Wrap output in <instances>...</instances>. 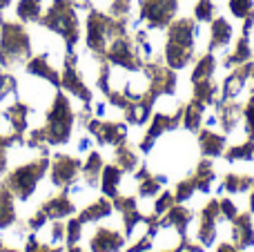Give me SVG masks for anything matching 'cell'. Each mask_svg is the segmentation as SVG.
<instances>
[{
  "label": "cell",
  "instance_id": "1",
  "mask_svg": "<svg viewBox=\"0 0 254 252\" xmlns=\"http://www.w3.org/2000/svg\"><path fill=\"white\" fill-rule=\"evenodd\" d=\"M47 168H49V159H45V156L38 161H31L27 165H20L4 179V186L9 188V192L13 196H18L20 201H27L34 194L36 186L43 179V174L47 172Z\"/></svg>",
  "mask_w": 254,
  "mask_h": 252
},
{
  "label": "cell",
  "instance_id": "2",
  "mask_svg": "<svg viewBox=\"0 0 254 252\" xmlns=\"http://www.w3.org/2000/svg\"><path fill=\"white\" fill-rule=\"evenodd\" d=\"M74 127V114H71L69 101H67L63 94H56V101H54L52 114L47 119V125L43 127L45 141L47 143H67Z\"/></svg>",
  "mask_w": 254,
  "mask_h": 252
},
{
  "label": "cell",
  "instance_id": "3",
  "mask_svg": "<svg viewBox=\"0 0 254 252\" xmlns=\"http://www.w3.org/2000/svg\"><path fill=\"white\" fill-rule=\"evenodd\" d=\"M83 170V163L74 156H67V154H58L54 159V165H52V181L54 186L58 188H69L71 183L76 181L78 172Z\"/></svg>",
  "mask_w": 254,
  "mask_h": 252
},
{
  "label": "cell",
  "instance_id": "4",
  "mask_svg": "<svg viewBox=\"0 0 254 252\" xmlns=\"http://www.w3.org/2000/svg\"><path fill=\"white\" fill-rule=\"evenodd\" d=\"M221 217V201H210L201 210V223H198V241L210 248L216 241V219Z\"/></svg>",
  "mask_w": 254,
  "mask_h": 252
},
{
  "label": "cell",
  "instance_id": "5",
  "mask_svg": "<svg viewBox=\"0 0 254 252\" xmlns=\"http://www.w3.org/2000/svg\"><path fill=\"white\" fill-rule=\"evenodd\" d=\"M125 246V237L110 228H98L96 235L89 241L92 252H119Z\"/></svg>",
  "mask_w": 254,
  "mask_h": 252
},
{
  "label": "cell",
  "instance_id": "6",
  "mask_svg": "<svg viewBox=\"0 0 254 252\" xmlns=\"http://www.w3.org/2000/svg\"><path fill=\"white\" fill-rule=\"evenodd\" d=\"M232 239L239 250H246L254 246V228L252 214H237L232 219Z\"/></svg>",
  "mask_w": 254,
  "mask_h": 252
},
{
  "label": "cell",
  "instance_id": "7",
  "mask_svg": "<svg viewBox=\"0 0 254 252\" xmlns=\"http://www.w3.org/2000/svg\"><path fill=\"white\" fill-rule=\"evenodd\" d=\"M40 210L47 214V219H54V221H58V219L69 217V214L74 212V203L69 201V196H67V190H65V192H61L58 196H54V199L45 201Z\"/></svg>",
  "mask_w": 254,
  "mask_h": 252
},
{
  "label": "cell",
  "instance_id": "8",
  "mask_svg": "<svg viewBox=\"0 0 254 252\" xmlns=\"http://www.w3.org/2000/svg\"><path fill=\"white\" fill-rule=\"evenodd\" d=\"M192 217H194V214L190 212L188 208H181V205H174V208H172L170 212H167L165 217H163L161 228L165 230V228L174 226L176 230H179V235H181V237H185V232H188V226H190V221H192Z\"/></svg>",
  "mask_w": 254,
  "mask_h": 252
},
{
  "label": "cell",
  "instance_id": "9",
  "mask_svg": "<svg viewBox=\"0 0 254 252\" xmlns=\"http://www.w3.org/2000/svg\"><path fill=\"white\" fill-rule=\"evenodd\" d=\"M101 177H103V194L107 199H116L119 196V186L123 181V170L119 165H105Z\"/></svg>",
  "mask_w": 254,
  "mask_h": 252
},
{
  "label": "cell",
  "instance_id": "10",
  "mask_svg": "<svg viewBox=\"0 0 254 252\" xmlns=\"http://www.w3.org/2000/svg\"><path fill=\"white\" fill-rule=\"evenodd\" d=\"M198 145H201V152L205 156H221L225 150V136H219V134L205 129L198 136Z\"/></svg>",
  "mask_w": 254,
  "mask_h": 252
},
{
  "label": "cell",
  "instance_id": "11",
  "mask_svg": "<svg viewBox=\"0 0 254 252\" xmlns=\"http://www.w3.org/2000/svg\"><path fill=\"white\" fill-rule=\"evenodd\" d=\"M16 221V210H13V194L9 188L0 186V228H9Z\"/></svg>",
  "mask_w": 254,
  "mask_h": 252
},
{
  "label": "cell",
  "instance_id": "12",
  "mask_svg": "<svg viewBox=\"0 0 254 252\" xmlns=\"http://www.w3.org/2000/svg\"><path fill=\"white\" fill-rule=\"evenodd\" d=\"M112 210H114V203H112L110 199H98L96 203H92L87 210H83L80 212V221L83 223H89V221H98V219H105V217H110L112 214Z\"/></svg>",
  "mask_w": 254,
  "mask_h": 252
},
{
  "label": "cell",
  "instance_id": "13",
  "mask_svg": "<svg viewBox=\"0 0 254 252\" xmlns=\"http://www.w3.org/2000/svg\"><path fill=\"white\" fill-rule=\"evenodd\" d=\"M103 168H105V165H103L101 154L92 152V154H89V159H87V163L83 165V177H85V183H87L89 188L98 186V177H101Z\"/></svg>",
  "mask_w": 254,
  "mask_h": 252
},
{
  "label": "cell",
  "instance_id": "14",
  "mask_svg": "<svg viewBox=\"0 0 254 252\" xmlns=\"http://www.w3.org/2000/svg\"><path fill=\"white\" fill-rule=\"evenodd\" d=\"M194 183H196V190H201V192H210V188H212V181L216 179V174H214V170H212V163L210 161H201L198 163V168H196V174H194Z\"/></svg>",
  "mask_w": 254,
  "mask_h": 252
},
{
  "label": "cell",
  "instance_id": "15",
  "mask_svg": "<svg viewBox=\"0 0 254 252\" xmlns=\"http://www.w3.org/2000/svg\"><path fill=\"white\" fill-rule=\"evenodd\" d=\"M230 38H232V29H230L228 20H223V18H216V22L212 25V45L210 47H223V45L230 43Z\"/></svg>",
  "mask_w": 254,
  "mask_h": 252
},
{
  "label": "cell",
  "instance_id": "16",
  "mask_svg": "<svg viewBox=\"0 0 254 252\" xmlns=\"http://www.w3.org/2000/svg\"><path fill=\"white\" fill-rule=\"evenodd\" d=\"M201 116H203V105L198 101H194L192 105H188L183 110V123L190 132H198L201 127Z\"/></svg>",
  "mask_w": 254,
  "mask_h": 252
},
{
  "label": "cell",
  "instance_id": "17",
  "mask_svg": "<svg viewBox=\"0 0 254 252\" xmlns=\"http://www.w3.org/2000/svg\"><path fill=\"white\" fill-rule=\"evenodd\" d=\"M252 183H254L252 177H243V174H228V177H225V181H223V190L239 194V192L250 190Z\"/></svg>",
  "mask_w": 254,
  "mask_h": 252
},
{
  "label": "cell",
  "instance_id": "18",
  "mask_svg": "<svg viewBox=\"0 0 254 252\" xmlns=\"http://www.w3.org/2000/svg\"><path fill=\"white\" fill-rule=\"evenodd\" d=\"M136 163H138V159H136L134 152L125 145H119V150H116V165H119L123 172H134Z\"/></svg>",
  "mask_w": 254,
  "mask_h": 252
},
{
  "label": "cell",
  "instance_id": "19",
  "mask_svg": "<svg viewBox=\"0 0 254 252\" xmlns=\"http://www.w3.org/2000/svg\"><path fill=\"white\" fill-rule=\"evenodd\" d=\"M228 161H250L254 159V141H248L243 145H237L232 150H228Z\"/></svg>",
  "mask_w": 254,
  "mask_h": 252
},
{
  "label": "cell",
  "instance_id": "20",
  "mask_svg": "<svg viewBox=\"0 0 254 252\" xmlns=\"http://www.w3.org/2000/svg\"><path fill=\"white\" fill-rule=\"evenodd\" d=\"M38 13H40V0H20L18 16L22 20H38Z\"/></svg>",
  "mask_w": 254,
  "mask_h": 252
},
{
  "label": "cell",
  "instance_id": "21",
  "mask_svg": "<svg viewBox=\"0 0 254 252\" xmlns=\"http://www.w3.org/2000/svg\"><path fill=\"white\" fill-rule=\"evenodd\" d=\"M212 71H214V56H212V54H207V56L203 58V61H198L196 69H194L192 80H194V83H198V80H205V78H210V76H212Z\"/></svg>",
  "mask_w": 254,
  "mask_h": 252
},
{
  "label": "cell",
  "instance_id": "22",
  "mask_svg": "<svg viewBox=\"0 0 254 252\" xmlns=\"http://www.w3.org/2000/svg\"><path fill=\"white\" fill-rule=\"evenodd\" d=\"M83 235V221L80 219H69V223L65 226V241L67 246H76Z\"/></svg>",
  "mask_w": 254,
  "mask_h": 252
},
{
  "label": "cell",
  "instance_id": "23",
  "mask_svg": "<svg viewBox=\"0 0 254 252\" xmlns=\"http://www.w3.org/2000/svg\"><path fill=\"white\" fill-rule=\"evenodd\" d=\"M176 205V196L170 194V192H163V196H158L156 205H154V214H158V217H163V214H167L172 208Z\"/></svg>",
  "mask_w": 254,
  "mask_h": 252
},
{
  "label": "cell",
  "instance_id": "24",
  "mask_svg": "<svg viewBox=\"0 0 254 252\" xmlns=\"http://www.w3.org/2000/svg\"><path fill=\"white\" fill-rule=\"evenodd\" d=\"M194 192H196V183H194V179H185V181L179 183L174 196H176V201H188Z\"/></svg>",
  "mask_w": 254,
  "mask_h": 252
},
{
  "label": "cell",
  "instance_id": "25",
  "mask_svg": "<svg viewBox=\"0 0 254 252\" xmlns=\"http://www.w3.org/2000/svg\"><path fill=\"white\" fill-rule=\"evenodd\" d=\"M25 252H63V248H49V246H43V244H38V239H36L34 235L27 239V246H25Z\"/></svg>",
  "mask_w": 254,
  "mask_h": 252
},
{
  "label": "cell",
  "instance_id": "26",
  "mask_svg": "<svg viewBox=\"0 0 254 252\" xmlns=\"http://www.w3.org/2000/svg\"><path fill=\"white\" fill-rule=\"evenodd\" d=\"M230 9L234 11V16L243 18V16H248V13H250L252 0H230Z\"/></svg>",
  "mask_w": 254,
  "mask_h": 252
},
{
  "label": "cell",
  "instance_id": "27",
  "mask_svg": "<svg viewBox=\"0 0 254 252\" xmlns=\"http://www.w3.org/2000/svg\"><path fill=\"white\" fill-rule=\"evenodd\" d=\"M212 13H214V4H212L210 0H201V2L196 4V18L198 20H210Z\"/></svg>",
  "mask_w": 254,
  "mask_h": 252
},
{
  "label": "cell",
  "instance_id": "28",
  "mask_svg": "<svg viewBox=\"0 0 254 252\" xmlns=\"http://www.w3.org/2000/svg\"><path fill=\"white\" fill-rule=\"evenodd\" d=\"M237 214H239V208L232 203V201H230V199H223V201H221V217L228 219V221H232Z\"/></svg>",
  "mask_w": 254,
  "mask_h": 252
},
{
  "label": "cell",
  "instance_id": "29",
  "mask_svg": "<svg viewBox=\"0 0 254 252\" xmlns=\"http://www.w3.org/2000/svg\"><path fill=\"white\" fill-rule=\"evenodd\" d=\"M246 121H248V134L254 138V94L250 96V103L246 107Z\"/></svg>",
  "mask_w": 254,
  "mask_h": 252
},
{
  "label": "cell",
  "instance_id": "30",
  "mask_svg": "<svg viewBox=\"0 0 254 252\" xmlns=\"http://www.w3.org/2000/svg\"><path fill=\"white\" fill-rule=\"evenodd\" d=\"M47 221H49L47 214H45L43 210H38V214H34V217L29 219V228H31V230H40V228H43Z\"/></svg>",
  "mask_w": 254,
  "mask_h": 252
},
{
  "label": "cell",
  "instance_id": "31",
  "mask_svg": "<svg viewBox=\"0 0 254 252\" xmlns=\"http://www.w3.org/2000/svg\"><path fill=\"white\" fill-rule=\"evenodd\" d=\"M149 248H152V237H149V235H145L143 239H140L138 244L134 246V248H129L127 252H145V250H149Z\"/></svg>",
  "mask_w": 254,
  "mask_h": 252
},
{
  "label": "cell",
  "instance_id": "32",
  "mask_svg": "<svg viewBox=\"0 0 254 252\" xmlns=\"http://www.w3.org/2000/svg\"><path fill=\"white\" fill-rule=\"evenodd\" d=\"M52 241H54V244H61V241H65V226H61V223H54V228H52Z\"/></svg>",
  "mask_w": 254,
  "mask_h": 252
},
{
  "label": "cell",
  "instance_id": "33",
  "mask_svg": "<svg viewBox=\"0 0 254 252\" xmlns=\"http://www.w3.org/2000/svg\"><path fill=\"white\" fill-rule=\"evenodd\" d=\"M179 248H181V252H203V248H198V246H194V244H188V241H183Z\"/></svg>",
  "mask_w": 254,
  "mask_h": 252
},
{
  "label": "cell",
  "instance_id": "34",
  "mask_svg": "<svg viewBox=\"0 0 254 252\" xmlns=\"http://www.w3.org/2000/svg\"><path fill=\"white\" fill-rule=\"evenodd\" d=\"M216 252H241L237 248V246H230V244H221L219 248H216Z\"/></svg>",
  "mask_w": 254,
  "mask_h": 252
},
{
  "label": "cell",
  "instance_id": "35",
  "mask_svg": "<svg viewBox=\"0 0 254 252\" xmlns=\"http://www.w3.org/2000/svg\"><path fill=\"white\" fill-rule=\"evenodd\" d=\"M250 210H252V214H254V183H252V196H250Z\"/></svg>",
  "mask_w": 254,
  "mask_h": 252
},
{
  "label": "cell",
  "instance_id": "36",
  "mask_svg": "<svg viewBox=\"0 0 254 252\" xmlns=\"http://www.w3.org/2000/svg\"><path fill=\"white\" fill-rule=\"evenodd\" d=\"M67 252H85V250H80L78 246H69V250H67Z\"/></svg>",
  "mask_w": 254,
  "mask_h": 252
},
{
  "label": "cell",
  "instance_id": "37",
  "mask_svg": "<svg viewBox=\"0 0 254 252\" xmlns=\"http://www.w3.org/2000/svg\"><path fill=\"white\" fill-rule=\"evenodd\" d=\"M2 252H20V250H13V248H2Z\"/></svg>",
  "mask_w": 254,
  "mask_h": 252
},
{
  "label": "cell",
  "instance_id": "38",
  "mask_svg": "<svg viewBox=\"0 0 254 252\" xmlns=\"http://www.w3.org/2000/svg\"><path fill=\"white\" fill-rule=\"evenodd\" d=\"M163 252H181V248H174V250H163Z\"/></svg>",
  "mask_w": 254,
  "mask_h": 252
},
{
  "label": "cell",
  "instance_id": "39",
  "mask_svg": "<svg viewBox=\"0 0 254 252\" xmlns=\"http://www.w3.org/2000/svg\"><path fill=\"white\" fill-rule=\"evenodd\" d=\"M2 248H4V244H2V241H0V252H2Z\"/></svg>",
  "mask_w": 254,
  "mask_h": 252
}]
</instances>
